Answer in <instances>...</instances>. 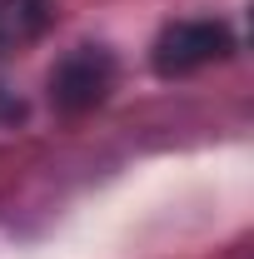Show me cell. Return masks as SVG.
Wrapping results in <instances>:
<instances>
[{"label":"cell","instance_id":"6da1fadb","mask_svg":"<svg viewBox=\"0 0 254 259\" xmlns=\"http://www.w3.org/2000/svg\"><path fill=\"white\" fill-rule=\"evenodd\" d=\"M115 75H120V65H115V55L105 45H75L50 65L45 90H50V105L60 115H90V110H100L110 100Z\"/></svg>","mask_w":254,"mask_h":259},{"label":"cell","instance_id":"3957f363","mask_svg":"<svg viewBox=\"0 0 254 259\" xmlns=\"http://www.w3.org/2000/svg\"><path fill=\"white\" fill-rule=\"evenodd\" d=\"M50 15H55V0H0V55L40 40Z\"/></svg>","mask_w":254,"mask_h":259},{"label":"cell","instance_id":"7a4b0ae2","mask_svg":"<svg viewBox=\"0 0 254 259\" xmlns=\"http://www.w3.org/2000/svg\"><path fill=\"white\" fill-rule=\"evenodd\" d=\"M229 55H234V35H229L224 20H175V25L159 30L150 65L164 80H180V75H194V70L220 65Z\"/></svg>","mask_w":254,"mask_h":259},{"label":"cell","instance_id":"277c9868","mask_svg":"<svg viewBox=\"0 0 254 259\" xmlns=\"http://www.w3.org/2000/svg\"><path fill=\"white\" fill-rule=\"evenodd\" d=\"M15 120H25V100L0 85V125H15Z\"/></svg>","mask_w":254,"mask_h":259}]
</instances>
